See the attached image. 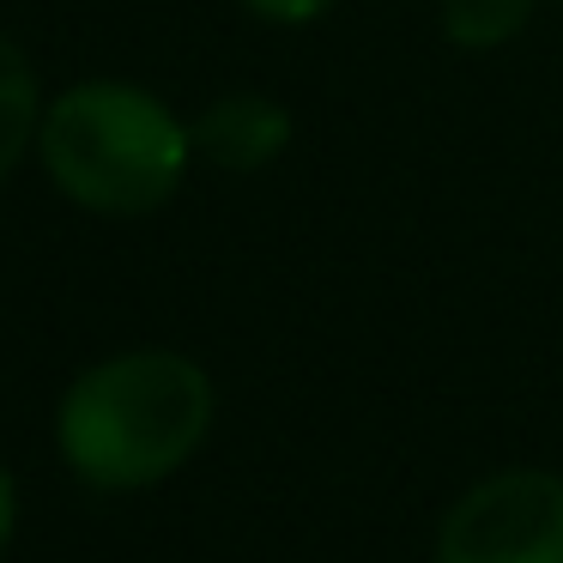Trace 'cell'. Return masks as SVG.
I'll list each match as a JSON object with an SVG mask.
<instances>
[{
	"mask_svg": "<svg viewBox=\"0 0 563 563\" xmlns=\"http://www.w3.org/2000/svg\"><path fill=\"white\" fill-rule=\"evenodd\" d=\"M37 158L74 207L103 219H146L176 200L195 164V134L158 91L86 79L43 103Z\"/></svg>",
	"mask_w": 563,
	"mask_h": 563,
	"instance_id": "obj_2",
	"label": "cell"
},
{
	"mask_svg": "<svg viewBox=\"0 0 563 563\" xmlns=\"http://www.w3.org/2000/svg\"><path fill=\"white\" fill-rule=\"evenodd\" d=\"M437 563H563V478L545 466L478 478L442 521Z\"/></svg>",
	"mask_w": 563,
	"mask_h": 563,
	"instance_id": "obj_3",
	"label": "cell"
},
{
	"mask_svg": "<svg viewBox=\"0 0 563 563\" xmlns=\"http://www.w3.org/2000/svg\"><path fill=\"white\" fill-rule=\"evenodd\" d=\"M539 0H442V37L466 55H490L527 31Z\"/></svg>",
	"mask_w": 563,
	"mask_h": 563,
	"instance_id": "obj_6",
	"label": "cell"
},
{
	"mask_svg": "<svg viewBox=\"0 0 563 563\" xmlns=\"http://www.w3.org/2000/svg\"><path fill=\"white\" fill-rule=\"evenodd\" d=\"M13 527H19V485H13V473L0 466V551H7Z\"/></svg>",
	"mask_w": 563,
	"mask_h": 563,
	"instance_id": "obj_8",
	"label": "cell"
},
{
	"mask_svg": "<svg viewBox=\"0 0 563 563\" xmlns=\"http://www.w3.org/2000/svg\"><path fill=\"white\" fill-rule=\"evenodd\" d=\"M243 7L267 25H316L321 13H333V0H243Z\"/></svg>",
	"mask_w": 563,
	"mask_h": 563,
	"instance_id": "obj_7",
	"label": "cell"
},
{
	"mask_svg": "<svg viewBox=\"0 0 563 563\" xmlns=\"http://www.w3.org/2000/svg\"><path fill=\"white\" fill-rule=\"evenodd\" d=\"M212 430V376L183 352L140 345L91 364L55 412L62 461L98 490L170 478Z\"/></svg>",
	"mask_w": 563,
	"mask_h": 563,
	"instance_id": "obj_1",
	"label": "cell"
},
{
	"mask_svg": "<svg viewBox=\"0 0 563 563\" xmlns=\"http://www.w3.org/2000/svg\"><path fill=\"white\" fill-rule=\"evenodd\" d=\"M43 86L31 55L0 31V183L25 164V152L37 146V122H43Z\"/></svg>",
	"mask_w": 563,
	"mask_h": 563,
	"instance_id": "obj_5",
	"label": "cell"
},
{
	"mask_svg": "<svg viewBox=\"0 0 563 563\" xmlns=\"http://www.w3.org/2000/svg\"><path fill=\"white\" fill-rule=\"evenodd\" d=\"M188 134H195V158L219 164L231 176H255L285 158V146H291V110L273 103L267 91H224V98H212L188 122Z\"/></svg>",
	"mask_w": 563,
	"mask_h": 563,
	"instance_id": "obj_4",
	"label": "cell"
}]
</instances>
